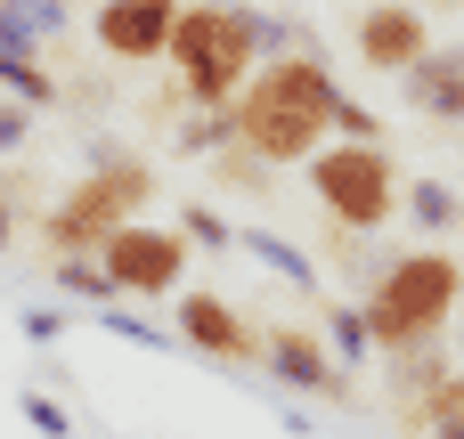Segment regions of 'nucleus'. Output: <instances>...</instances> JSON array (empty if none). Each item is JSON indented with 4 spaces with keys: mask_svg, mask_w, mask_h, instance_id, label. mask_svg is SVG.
Listing matches in <instances>:
<instances>
[{
    "mask_svg": "<svg viewBox=\"0 0 464 439\" xmlns=\"http://www.w3.org/2000/svg\"><path fill=\"white\" fill-rule=\"evenodd\" d=\"M326 350H334L351 375L375 358V334H367V310H359V301H334V310H326Z\"/></svg>",
    "mask_w": 464,
    "mask_h": 439,
    "instance_id": "17",
    "label": "nucleus"
},
{
    "mask_svg": "<svg viewBox=\"0 0 464 439\" xmlns=\"http://www.w3.org/2000/svg\"><path fill=\"white\" fill-rule=\"evenodd\" d=\"M171 334H179V350H196L212 367H261V342H269V326H253L228 293H204V285H188L171 301Z\"/></svg>",
    "mask_w": 464,
    "mask_h": 439,
    "instance_id": "7",
    "label": "nucleus"
},
{
    "mask_svg": "<svg viewBox=\"0 0 464 439\" xmlns=\"http://www.w3.org/2000/svg\"><path fill=\"white\" fill-rule=\"evenodd\" d=\"M424 236H457L464 228V196L449 187V179H408V204H400Z\"/></svg>",
    "mask_w": 464,
    "mask_h": 439,
    "instance_id": "15",
    "label": "nucleus"
},
{
    "mask_svg": "<svg viewBox=\"0 0 464 439\" xmlns=\"http://www.w3.org/2000/svg\"><path fill=\"white\" fill-rule=\"evenodd\" d=\"M424 439H464V424H432V432H424Z\"/></svg>",
    "mask_w": 464,
    "mask_h": 439,
    "instance_id": "27",
    "label": "nucleus"
},
{
    "mask_svg": "<svg viewBox=\"0 0 464 439\" xmlns=\"http://www.w3.org/2000/svg\"><path fill=\"white\" fill-rule=\"evenodd\" d=\"M400 98H408L416 114H432L440 130H457V114H464V41L457 49H432V57L400 81Z\"/></svg>",
    "mask_w": 464,
    "mask_h": 439,
    "instance_id": "11",
    "label": "nucleus"
},
{
    "mask_svg": "<svg viewBox=\"0 0 464 439\" xmlns=\"http://www.w3.org/2000/svg\"><path fill=\"white\" fill-rule=\"evenodd\" d=\"M24 138H33V106H16V98H0V163H8V155H16Z\"/></svg>",
    "mask_w": 464,
    "mask_h": 439,
    "instance_id": "26",
    "label": "nucleus"
},
{
    "mask_svg": "<svg viewBox=\"0 0 464 439\" xmlns=\"http://www.w3.org/2000/svg\"><path fill=\"white\" fill-rule=\"evenodd\" d=\"M171 147L179 155H228L237 147V106H196V114H179V130H171Z\"/></svg>",
    "mask_w": 464,
    "mask_h": 439,
    "instance_id": "16",
    "label": "nucleus"
},
{
    "mask_svg": "<svg viewBox=\"0 0 464 439\" xmlns=\"http://www.w3.org/2000/svg\"><path fill=\"white\" fill-rule=\"evenodd\" d=\"M310 196L326 212V228H351V236H383L408 204V179L392 163V147H359V138H326L310 163Z\"/></svg>",
    "mask_w": 464,
    "mask_h": 439,
    "instance_id": "5",
    "label": "nucleus"
},
{
    "mask_svg": "<svg viewBox=\"0 0 464 439\" xmlns=\"http://www.w3.org/2000/svg\"><path fill=\"white\" fill-rule=\"evenodd\" d=\"M49 285H57L65 301H90V310H114V285H106L98 253H82V261H49Z\"/></svg>",
    "mask_w": 464,
    "mask_h": 439,
    "instance_id": "18",
    "label": "nucleus"
},
{
    "mask_svg": "<svg viewBox=\"0 0 464 439\" xmlns=\"http://www.w3.org/2000/svg\"><path fill=\"white\" fill-rule=\"evenodd\" d=\"M16 407H24V424H33V432H41V439H73V415H65V407H57L49 391H24Z\"/></svg>",
    "mask_w": 464,
    "mask_h": 439,
    "instance_id": "25",
    "label": "nucleus"
},
{
    "mask_svg": "<svg viewBox=\"0 0 464 439\" xmlns=\"http://www.w3.org/2000/svg\"><path fill=\"white\" fill-rule=\"evenodd\" d=\"M65 326H73V310H57V301L16 310V334H24V342H41V350H49V342H65Z\"/></svg>",
    "mask_w": 464,
    "mask_h": 439,
    "instance_id": "22",
    "label": "nucleus"
},
{
    "mask_svg": "<svg viewBox=\"0 0 464 439\" xmlns=\"http://www.w3.org/2000/svg\"><path fill=\"white\" fill-rule=\"evenodd\" d=\"M343 98H351V90L334 81L326 49H318V57H269V65L237 90V147H245L253 163H269V171L310 163V155L334 138Z\"/></svg>",
    "mask_w": 464,
    "mask_h": 439,
    "instance_id": "1",
    "label": "nucleus"
},
{
    "mask_svg": "<svg viewBox=\"0 0 464 439\" xmlns=\"http://www.w3.org/2000/svg\"><path fill=\"white\" fill-rule=\"evenodd\" d=\"M220 8H228V0H220Z\"/></svg>",
    "mask_w": 464,
    "mask_h": 439,
    "instance_id": "32",
    "label": "nucleus"
},
{
    "mask_svg": "<svg viewBox=\"0 0 464 439\" xmlns=\"http://www.w3.org/2000/svg\"><path fill=\"white\" fill-rule=\"evenodd\" d=\"M400 424H408V432H416V439L432 432V424H464V367H449V383H440V391H432L424 407H408Z\"/></svg>",
    "mask_w": 464,
    "mask_h": 439,
    "instance_id": "20",
    "label": "nucleus"
},
{
    "mask_svg": "<svg viewBox=\"0 0 464 439\" xmlns=\"http://www.w3.org/2000/svg\"><path fill=\"white\" fill-rule=\"evenodd\" d=\"M334 138H359V147H383V114H375L367 98H343V114H334Z\"/></svg>",
    "mask_w": 464,
    "mask_h": 439,
    "instance_id": "24",
    "label": "nucleus"
},
{
    "mask_svg": "<svg viewBox=\"0 0 464 439\" xmlns=\"http://www.w3.org/2000/svg\"><path fill=\"white\" fill-rule=\"evenodd\" d=\"M237 253H245V261H261L269 277H285L294 293H318V261H310L302 244H285V236H269V228H245V236H237Z\"/></svg>",
    "mask_w": 464,
    "mask_h": 439,
    "instance_id": "14",
    "label": "nucleus"
},
{
    "mask_svg": "<svg viewBox=\"0 0 464 439\" xmlns=\"http://www.w3.org/2000/svg\"><path fill=\"white\" fill-rule=\"evenodd\" d=\"M261 16L269 8H253V0H188L179 8V24H171V81L188 90V106H237V90L269 65V49H261Z\"/></svg>",
    "mask_w": 464,
    "mask_h": 439,
    "instance_id": "4",
    "label": "nucleus"
},
{
    "mask_svg": "<svg viewBox=\"0 0 464 439\" xmlns=\"http://www.w3.org/2000/svg\"><path fill=\"white\" fill-rule=\"evenodd\" d=\"M0 90H8V49H0Z\"/></svg>",
    "mask_w": 464,
    "mask_h": 439,
    "instance_id": "28",
    "label": "nucleus"
},
{
    "mask_svg": "<svg viewBox=\"0 0 464 439\" xmlns=\"http://www.w3.org/2000/svg\"><path fill=\"white\" fill-rule=\"evenodd\" d=\"M73 24V0H0V49L8 57H49V41Z\"/></svg>",
    "mask_w": 464,
    "mask_h": 439,
    "instance_id": "12",
    "label": "nucleus"
},
{
    "mask_svg": "<svg viewBox=\"0 0 464 439\" xmlns=\"http://www.w3.org/2000/svg\"><path fill=\"white\" fill-rule=\"evenodd\" d=\"M449 342H424V350H400V358H383V383H392V407L408 415V407H424L440 383H449Z\"/></svg>",
    "mask_w": 464,
    "mask_h": 439,
    "instance_id": "13",
    "label": "nucleus"
},
{
    "mask_svg": "<svg viewBox=\"0 0 464 439\" xmlns=\"http://www.w3.org/2000/svg\"><path fill=\"white\" fill-rule=\"evenodd\" d=\"M432 8H464V0H432Z\"/></svg>",
    "mask_w": 464,
    "mask_h": 439,
    "instance_id": "30",
    "label": "nucleus"
},
{
    "mask_svg": "<svg viewBox=\"0 0 464 439\" xmlns=\"http://www.w3.org/2000/svg\"><path fill=\"white\" fill-rule=\"evenodd\" d=\"M147 204H155V171H147V155H130L122 138H98V147H90V171H82L73 187L49 196V212H41V244H49V261H82V253H98L114 228L147 220Z\"/></svg>",
    "mask_w": 464,
    "mask_h": 439,
    "instance_id": "3",
    "label": "nucleus"
},
{
    "mask_svg": "<svg viewBox=\"0 0 464 439\" xmlns=\"http://www.w3.org/2000/svg\"><path fill=\"white\" fill-rule=\"evenodd\" d=\"M188 261H196V244L179 228H155V220H130V228H114L98 244V269H106L114 301H179Z\"/></svg>",
    "mask_w": 464,
    "mask_h": 439,
    "instance_id": "6",
    "label": "nucleus"
},
{
    "mask_svg": "<svg viewBox=\"0 0 464 439\" xmlns=\"http://www.w3.org/2000/svg\"><path fill=\"white\" fill-rule=\"evenodd\" d=\"M457 138H464V114H457Z\"/></svg>",
    "mask_w": 464,
    "mask_h": 439,
    "instance_id": "31",
    "label": "nucleus"
},
{
    "mask_svg": "<svg viewBox=\"0 0 464 439\" xmlns=\"http://www.w3.org/2000/svg\"><path fill=\"white\" fill-rule=\"evenodd\" d=\"M457 350H464V310H457Z\"/></svg>",
    "mask_w": 464,
    "mask_h": 439,
    "instance_id": "29",
    "label": "nucleus"
},
{
    "mask_svg": "<svg viewBox=\"0 0 464 439\" xmlns=\"http://www.w3.org/2000/svg\"><path fill=\"white\" fill-rule=\"evenodd\" d=\"M171 228H179L188 244H204V253H237V236H245V228H237V220H220V212H212L204 196H196V204H188V212H179Z\"/></svg>",
    "mask_w": 464,
    "mask_h": 439,
    "instance_id": "19",
    "label": "nucleus"
},
{
    "mask_svg": "<svg viewBox=\"0 0 464 439\" xmlns=\"http://www.w3.org/2000/svg\"><path fill=\"white\" fill-rule=\"evenodd\" d=\"M261 375L285 383V391H302V399H326V407H351V399H359V375L326 350L318 326H269V342H261Z\"/></svg>",
    "mask_w": 464,
    "mask_h": 439,
    "instance_id": "8",
    "label": "nucleus"
},
{
    "mask_svg": "<svg viewBox=\"0 0 464 439\" xmlns=\"http://www.w3.org/2000/svg\"><path fill=\"white\" fill-rule=\"evenodd\" d=\"M98 326H106L114 342H139V350H179V334H171V326H155V318H130V301L98 310Z\"/></svg>",
    "mask_w": 464,
    "mask_h": 439,
    "instance_id": "21",
    "label": "nucleus"
},
{
    "mask_svg": "<svg viewBox=\"0 0 464 439\" xmlns=\"http://www.w3.org/2000/svg\"><path fill=\"white\" fill-rule=\"evenodd\" d=\"M367 334H375V358H400V350H424V342H449L464 310V261L424 244V253H392L367 285Z\"/></svg>",
    "mask_w": 464,
    "mask_h": 439,
    "instance_id": "2",
    "label": "nucleus"
},
{
    "mask_svg": "<svg viewBox=\"0 0 464 439\" xmlns=\"http://www.w3.org/2000/svg\"><path fill=\"white\" fill-rule=\"evenodd\" d=\"M351 49H359V65L367 73H392V81H408L440 41H432V16H424V0H375V8H359V24H351Z\"/></svg>",
    "mask_w": 464,
    "mask_h": 439,
    "instance_id": "9",
    "label": "nucleus"
},
{
    "mask_svg": "<svg viewBox=\"0 0 464 439\" xmlns=\"http://www.w3.org/2000/svg\"><path fill=\"white\" fill-rule=\"evenodd\" d=\"M24 187H41L33 171H0V253L16 244V228H24Z\"/></svg>",
    "mask_w": 464,
    "mask_h": 439,
    "instance_id": "23",
    "label": "nucleus"
},
{
    "mask_svg": "<svg viewBox=\"0 0 464 439\" xmlns=\"http://www.w3.org/2000/svg\"><path fill=\"white\" fill-rule=\"evenodd\" d=\"M179 8H188V0H98V8H90V41H98L114 65H163Z\"/></svg>",
    "mask_w": 464,
    "mask_h": 439,
    "instance_id": "10",
    "label": "nucleus"
}]
</instances>
